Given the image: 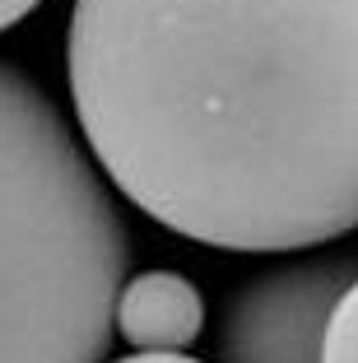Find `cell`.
Instances as JSON below:
<instances>
[{
	"label": "cell",
	"instance_id": "cell-1",
	"mask_svg": "<svg viewBox=\"0 0 358 363\" xmlns=\"http://www.w3.org/2000/svg\"><path fill=\"white\" fill-rule=\"evenodd\" d=\"M70 103L103 177L223 252L358 228V0H74Z\"/></svg>",
	"mask_w": 358,
	"mask_h": 363
},
{
	"label": "cell",
	"instance_id": "cell-7",
	"mask_svg": "<svg viewBox=\"0 0 358 363\" xmlns=\"http://www.w3.org/2000/svg\"><path fill=\"white\" fill-rule=\"evenodd\" d=\"M38 5H43V0H0V33L14 28L19 19H28V14L38 10Z\"/></svg>",
	"mask_w": 358,
	"mask_h": 363
},
{
	"label": "cell",
	"instance_id": "cell-6",
	"mask_svg": "<svg viewBox=\"0 0 358 363\" xmlns=\"http://www.w3.org/2000/svg\"><path fill=\"white\" fill-rule=\"evenodd\" d=\"M112 363H205V359H196V354H186V350H135V354L112 359Z\"/></svg>",
	"mask_w": 358,
	"mask_h": 363
},
{
	"label": "cell",
	"instance_id": "cell-3",
	"mask_svg": "<svg viewBox=\"0 0 358 363\" xmlns=\"http://www.w3.org/2000/svg\"><path fill=\"white\" fill-rule=\"evenodd\" d=\"M358 279V257H303L252 275L219 317V363H321L335 298Z\"/></svg>",
	"mask_w": 358,
	"mask_h": 363
},
{
	"label": "cell",
	"instance_id": "cell-5",
	"mask_svg": "<svg viewBox=\"0 0 358 363\" xmlns=\"http://www.w3.org/2000/svg\"><path fill=\"white\" fill-rule=\"evenodd\" d=\"M321 363H358V279L335 298L321 331Z\"/></svg>",
	"mask_w": 358,
	"mask_h": 363
},
{
	"label": "cell",
	"instance_id": "cell-2",
	"mask_svg": "<svg viewBox=\"0 0 358 363\" xmlns=\"http://www.w3.org/2000/svg\"><path fill=\"white\" fill-rule=\"evenodd\" d=\"M130 238L61 107L0 61V363H107Z\"/></svg>",
	"mask_w": 358,
	"mask_h": 363
},
{
	"label": "cell",
	"instance_id": "cell-4",
	"mask_svg": "<svg viewBox=\"0 0 358 363\" xmlns=\"http://www.w3.org/2000/svg\"><path fill=\"white\" fill-rule=\"evenodd\" d=\"M205 331V298L177 270L130 275L116 294V335L130 350H186Z\"/></svg>",
	"mask_w": 358,
	"mask_h": 363
}]
</instances>
